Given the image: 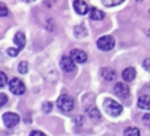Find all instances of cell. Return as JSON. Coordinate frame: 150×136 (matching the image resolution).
I'll return each instance as SVG.
<instances>
[{"mask_svg": "<svg viewBox=\"0 0 150 136\" xmlns=\"http://www.w3.org/2000/svg\"><path fill=\"white\" fill-rule=\"evenodd\" d=\"M103 107L105 110V113L111 116H119L122 113V106L119 102H116L115 99H111V98L104 99Z\"/></svg>", "mask_w": 150, "mask_h": 136, "instance_id": "cell-1", "label": "cell"}, {"mask_svg": "<svg viewBox=\"0 0 150 136\" xmlns=\"http://www.w3.org/2000/svg\"><path fill=\"white\" fill-rule=\"evenodd\" d=\"M57 106L61 111L63 113H70V111L74 110V99L70 97V95H61L57 100Z\"/></svg>", "mask_w": 150, "mask_h": 136, "instance_id": "cell-2", "label": "cell"}, {"mask_svg": "<svg viewBox=\"0 0 150 136\" xmlns=\"http://www.w3.org/2000/svg\"><path fill=\"white\" fill-rule=\"evenodd\" d=\"M9 89L15 95H23L25 93V85L21 79L18 78H12L9 82Z\"/></svg>", "mask_w": 150, "mask_h": 136, "instance_id": "cell-3", "label": "cell"}, {"mask_svg": "<svg viewBox=\"0 0 150 136\" xmlns=\"http://www.w3.org/2000/svg\"><path fill=\"white\" fill-rule=\"evenodd\" d=\"M96 44H98V48L100 50L107 52V50H111L112 48L115 46V40H113V37H111V36H103L98 40Z\"/></svg>", "mask_w": 150, "mask_h": 136, "instance_id": "cell-4", "label": "cell"}, {"mask_svg": "<svg viewBox=\"0 0 150 136\" xmlns=\"http://www.w3.org/2000/svg\"><path fill=\"white\" fill-rule=\"evenodd\" d=\"M3 122H4V124L8 128H12L20 122V116L15 113H5L3 114Z\"/></svg>", "mask_w": 150, "mask_h": 136, "instance_id": "cell-5", "label": "cell"}, {"mask_svg": "<svg viewBox=\"0 0 150 136\" xmlns=\"http://www.w3.org/2000/svg\"><path fill=\"white\" fill-rule=\"evenodd\" d=\"M70 57L73 58L74 62L84 63L86 61H87V53L83 52V50H80V49H74V50H71Z\"/></svg>", "mask_w": 150, "mask_h": 136, "instance_id": "cell-6", "label": "cell"}, {"mask_svg": "<svg viewBox=\"0 0 150 136\" xmlns=\"http://www.w3.org/2000/svg\"><path fill=\"white\" fill-rule=\"evenodd\" d=\"M74 9L76 11V13H79V15H87V13L90 12L91 8H88L87 3H86L84 0H75Z\"/></svg>", "mask_w": 150, "mask_h": 136, "instance_id": "cell-7", "label": "cell"}, {"mask_svg": "<svg viewBox=\"0 0 150 136\" xmlns=\"http://www.w3.org/2000/svg\"><path fill=\"white\" fill-rule=\"evenodd\" d=\"M115 93H116L120 98H128L129 97L130 90L125 83H120V82H117V83L115 85Z\"/></svg>", "mask_w": 150, "mask_h": 136, "instance_id": "cell-8", "label": "cell"}, {"mask_svg": "<svg viewBox=\"0 0 150 136\" xmlns=\"http://www.w3.org/2000/svg\"><path fill=\"white\" fill-rule=\"evenodd\" d=\"M61 68H62L63 71L70 73V71L75 70V62L73 61L71 57H63L62 60H61Z\"/></svg>", "mask_w": 150, "mask_h": 136, "instance_id": "cell-9", "label": "cell"}, {"mask_svg": "<svg viewBox=\"0 0 150 136\" xmlns=\"http://www.w3.org/2000/svg\"><path fill=\"white\" fill-rule=\"evenodd\" d=\"M101 77H103L105 81L112 82L116 79V71L111 68H104V69H101Z\"/></svg>", "mask_w": 150, "mask_h": 136, "instance_id": "cell-10", "label": "cell"}, {"mask_svg": "<svg viewBox=\"0 0 150 136\" xmlns=\"http://www.w3.org/2000/svg\"><path fill=\"white\" fill-rule=\"evenodd\" d=\"M13 41H15V44L17 45V49H23L24 46H25V34L23 33V32H17V33L15 34V38H13Z\"/></svg>", "mask_w": 150, "mask_h": 136, "instance_id": "cell-11", "label": "cell"}, {"mask_svg": "<svg viewBox=\"0 0 150 136\" xmlns=\"http://www.w3.org/2000/svg\"><path fill=\"white\" fill-rule=\"evenodd\" d=\"M87 115L90 116L92 120H95V122H98V120H100V119H101L100 113H99V110L95 107V106H91V107L87 108Z\"/></svg>", "mask_w": 150, "mask_h": 136, "instance_id": "cell-12", "label": "cell"}, {"mask_svg": "<svg viewBox=\"0 0 150 136\" xmlns=\"http://www.w3.org/2000/svg\"><path fill=\"white\" fill-rule=\"evenodd\" d=\"M104 12H101L100 9H98V8H91L90 9V17H91V20H96V21H99V20H103L104 19Z\"/></svg>", "mask_w": 150, "mask_h": 136, "instance_id": "cell-13", "label": "cell"}, {"mask_svg": "<svg viewBox=\"0 0 150 136\" xmlns=\"http://www.w3.org/2000/svg\"><path fill=\"white\" fill-rule=\"evenodd\" d=\"M122 78L127 82H132L133 79L136 78V70L133 68H127L122 71Z\"/></svg>", "mask_w": 150, "mask_h": 136, "instance_id": "cell-14", "label": "cell"}, {"mask_svg": "<svg viewBox=\"0 0 150 136\" xmlns=\"http://www.w3.org/2000/svg\"><path fill=\"white\" fill-rule=\"evenodd\" d=\"M138 107L142 110H150V97L149 95H142L138 99Z\"/></svg>", "mask_w": 150, "mask_h": 136, "instance_id": "cell-15", "label": "cell"}, {"mask_svg": "<svg viewBox=\"0 0 150 136\" xmlns=\"http://www.w3.org/2000/svg\"><path fill=\"white\" fill-rule=\"evenodd\" d=\"M124 136H140V130L136 128V127H129V128L125 130Z\"/></svg>", "mask_w": 150, "mask_h": 136, "instance_id": "cell-16", "label": "cell"}, {"mask_svg": "<svg viewBox=\"0 0 150 136\" xmlns=\"http://www.w3.org/2000/svg\"><path fill=\"white\" fill-rule=\"evenodd\" d=\"M101 1H103V4L105 7H115V5L121 4L124 0H101Z\"/></svg>", "mask_w": 150, "mask_h": 136, "instance_id": "cell-17", "label": "cell"}, {"mask_svg": "<svg viewBox=\"0 0 150 136\" xmlns=\"http://www.w3.org/2000/svg\"><path fill=\"white\" fill-rule=\"evenodd\" d=\"M18 71H20L21 74H25L28 73V62H25V61H23V62L18 63Z\"/></svg>", "mask_w": 150, "mask_h": 136, "instance_id": "cell-18", "label": "cell"}, {"mask_svg": "<svg viewBox=\"0 0 150 136\" xmlns=\"http://www.w3.org/2000/svg\"><path fill=\"white\" fill-rule=\"evenodd\" d=\"M52 108H53V103H50V102H45L44 105H42V110H44V113H50L52 111Z\"/></svg>", "mask_w": 150, "mask_h": 136, "instance_id": "cell-19", "label": "cell"}, {"mask_svg": "<svg viewBox=\"0 0 150 136\" xmlns=\"http://www.w3.org/2000/svg\"><path fill=\"white\" fill-rule=\"evenodd\" d=\"M18 50H20V49H15V48H9V49H8L7 52H8V54H9L11 57H16V56L18 54Z\"/></svg>", "mask_w": 150, "mask_h": 136, "instance_id": "cell-20", "label": "cell"}, {"mask_svg": "<svg viewBox=\"0 0 150 136\" xmlns=\"http://www.w3.org/2000/svg\"><path fill=\"white\" fill-rule=\"evenodd\" d=\"M7 13H8L7 7H5L4 3H1V4H0V16H7Z\"/></svg>", "mask_w": 150, "mask_h": 136, "instance_id": "cell-21", "label": "cell"}, {"mask_svg": "<svg viewBox=\"0 0 150 136\" xmlns=\"http://www.w3.org/2000/svg\"><path fill=\"white\" fill-rule=\"evenodd\" d=\"M142 122H144L145 126L150 127V114H145V115L142 116Z\"/></svg>", "mask_w": 150, "mask_h": 136, "instance_id": "cell-22", "label": "cell"}, {"mask_svg": "<svg viewBox=\"0 0 150 136\" xmlns=\"http://www.w3.org/2000/svg\"><path fill=\"white\" fill-rule=\"evenodd\" d=\"M144 69H145V70H148L149 73H150V58H148V60H145L144 61Z\"/></svg>", "mask_w": 150, "mask_h": 136, "instance_id": "cell-23", "label": "cell"}, {"mask_svg": "<svg viewBox=\"0 0 150 136\" xmlns=\"http://www.w3.org/2000/svg\"><path fill=\"white\" fill-rule=\"evenodd\" d=\"M0 78H1V83H0V86L4 87L5 83H7V77H5L4 73H0Z\"/></svg>", "mask_w": 150, "mask_h": 136, "instance_id": "cell-24", "label": "cell"}, {"mask_svg": "<svg viewBox=\"0 0 150 136\" xmlns=\"http://www.w3.org/2000/svg\"><path fill=\"white\" fill-rule=\"evenodd\" d=\"M0 98H1L0 106H5V103H7V95H5V94H0Z\"/></svg>", "mask_w": 150, "mask_h": 136, "instance_id": "cell-25", "label": "cell"}, {"mask_svg": "<svg viewBox=\"0 0 150 136\" xmlns=\"http://www.w3.org/2000/svg\"><path fill=\"white\" fill-rule=\"evenodd\" d=\"M30 136H46V135H45L44 132H41V131H32Z\"/></svg>", "mask_w": 150, "mask_h": 136, "instance_id": "cell-26", "label": "cell"}, {"mask_svg": "<svg viewBox=\"0 0 150 136\" xmlns=\"http://www.w3.org/2000/svg\"><path fill=\"white\" fill-rule=\"evenodd\" d=\"M24 1H26V3H32V1H34V0H24Z\"/></svg>", "mask_w": 150, "mask_h": 136, "instance_id": "cell-27", "label": "cell"}, {"mask_svg": "<svg viewBox=\"0 0 150 136\" xmlns=\"http://www.w3.org/2000/svg\"><path fill=\"white\" fill-rule=\"evenodd\" d=\"M138 1H141V0H138Z\"/></svg>", "mask_w": 150, "mask_h": 136, "instance_id": "cell-28", "label": "cell"}]
</instances>
